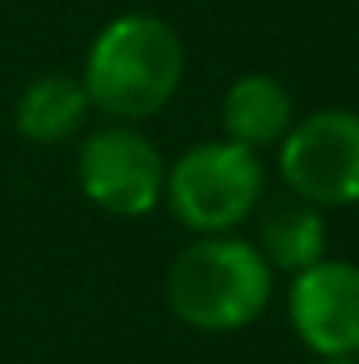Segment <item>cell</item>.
I'll list each match as a JSON object with an SVG mask.
<instances>
[{
  "label": "cell",
  "mask_w": 359,
  "mask_h": 364,
  "mask_svg": "<svg viewBox=\"0 0 359 364\" xmlns=\"http://www.w3.org/2000/svg\"><path fill=\"white\" fill-rule=\"evenodd\" d=\"M77 77L89 93L93 114L114 123H148L186 81L182 34L161 13L127 9L89 38Z\"/></svg>",
  "instance_id": "obj_1"
},
{
  "label": "cell",
  "mask_w": 359,
  "mask_h": 364,
  "mask_svg": "<svg viewBox=\"0 0 359 364\" xmlns=\"http://www.w3.org/2000/svg\"><path fill=\"white\" fill-rule=\"evenodd\" d=\"M275 301V272L241 233L190 237L165 272V305L199 335L254 326Z\"/></svg>",
  "instance_id": "obj_2"
},
{
  "label": "cell",
  "mask_w": 359,
  "mask_h": 364,
  "mask_svg": "<svg viewBox=\"0 0 359 364\" xmlns=\"http://www.w3.org/2000/svg\"><path fill=\"white\" fill-rule=\"evenodd\" d=\"M270 195V166L258 149H245L228 136L199 140L182 149L165 174L170 216L190 237L237 233Z\"/></svg>",
  "instance_id": "obj_3"
},
{
  "label": "cell",
  "mask_w": 359,
  "mask_h": 364,
  "mask_svg": "<svg viewBox=\"0 0 359 364\" xmlns=\"http://www.w3.org/2000/svg\"><path fill=\"white\" fill-rule=\"evenodd\" d=\"M275 174L287 195L321 212L359 208V110L321 106L296 114L275 149Z\"/></svg>",
  "instance_id": "obj_4"
},
{
  "label": "cell",
  "mask_w": 359,
  "mask_h": 364,
  "mask_svg": "<svg viewBox=\"0 0 359 364\" xmlns=\"http://www.w3.org/2000/svg\"><path fill=\"white\" fill-rule=\"evenodd\" d=\"M170 157L140 123L106 119L77 144V186L97 212L136 220L161 208Z\"/></svg>",
  "instance_id": "obj_5"
},
{
  "label": "cell",
  "mask_w": 359,
  "mask_h": 364,
  "mask_svg": "<svg viewBox=\"0 0 359 364\" xmlns=\"http://www.w3.org/2000/svg\"><path fill=\"white\" fill-rule=\"evenodd\" d=\"M287 326L313 356H359V263L321 259L287 275Z\"/></svg>",
  "instance_id": "obj_6"
},
{
  "label": "cell",
  "mask_w": 359,
  "mask_h": 364,
  "mask_svg": "<svg viewBox=\"0 0 359 364\" xmlns=\"http://www.w3.org/2000/svg\"><path fill=\"white\" fill-rule=\"evenodd\" d=\"M296 123V97L275 73H241L220 97V132L245 149H279Z\"/></svg>",
  "instance_id": "obj_7"
},
{
  "label": "cell",
  "mask_w": 359,
  "mask_h": 364,
  "mask_svg": "<svg viewBox=\"0 0 359 364\" xmlns=\"http://www.w3.org/2000/svg\"><path fill=\"white\" fill-rule=\"evenodd\" d=\"M254 216H258V229H254L250 242L258 246V255L270 263L275 275H296L326 259L330 233H326V212L321 208L283 191L275 199L267 195Z\"/></svg>",
  "instance_id": "obj_8"
},
{
  "label": "cell",
  "mask_w": 359,
  "mask_h": 364,
  "mask_svg": "<svg viewBox=\"0 0 359 364\" xmlns=\"http://www.w3.org/2000/svg\"><path fill=\"white\" fill-rule=\"evenodd\" d=\"M89 119H93V102L81 85V77H72V73H43L13 102L17 136L30 140V144H43V149L85 136Z\"/></svg>",
  "instance_id": "obj_9"
},
{
  "label": "cell",
  "mask_w": 359,
  "mask_h": 364,
  "mask_svg": "<svg viewBox=\"0 0 359 364\" xmlns=\"http://www.w3.org/2000/svg\"><path fill=\"white\" fill-rule=\"evenodd\" d=\"M313 364H359V356H317Z\"/></svg>",
  "instance_id": "obj_10"
}]
</instances>
